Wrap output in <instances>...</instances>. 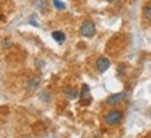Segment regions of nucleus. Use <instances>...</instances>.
<instances>
[{"label": "nucleus", "instance_id": "nucleus-1", "mask_svg": "<svg viewBox=\"0 0 151 138\" xmlns=\"http://www.w3.org/2000/svg\"><path fill=\"white\" fill-rule=\"evenodd\" d=\"M80 35L83 38H92L95 35V24L91 20H86L80 27Z\"/></svg>", "mask_w": 151, "mask_h": 138}, {"label": "nucleus", "instance_id": "nucleus-2", "mask_svg": "<svg viewBox=\"0 0 151 138\" xmlns=\"http://www.w3.org/2000/svg\"><path fill=\"white\" fill-rule=\"evenodd\" d=\"M122 119H123V113L120 110H116V109L108 112L105 114V123L108 126H116V124H119L122 122Z\"/></svg>", "mask_w": 151, "mask_h": 138}, {"label": "nucleus", "instance_id": "nucleus-3", "mask_svg": "<svg viewBox=\"0 0 151 138\" xmlns=\"http://www.w3.org/2000/svg\"><path fill=\"white\" fill-rule=\"evenodd\" d=\"M126 96H127V94H126L124 91H122V92H116V94H112V95L108 96V99H106V105H108V106H118V105H120V103L126 99Z\"/></svg>", "mask_w": 151, "mask_h": 138}, {"label": "nucleus", "instance_id": "nucleus-4", "mask_svg": "<svg viewBox=\"0 0 151 138\" xmlns=\"http://www.w3.org/2000/svg\"><path fill=\"white\" fill-rule=\"evenodd\" d=\"M95 67H97L98 73H101V74H102V73H105V71L111 67V61H109V59L101 56V57L97 59V61H95Z\"/></svg>", "mask_w": 151, "mask_h": 138}, {"label": "nucleus", "instance_id": "nucleus-5", "mask_svg": "<svg viewBox=\"0 0 151 138\" xmlns=\"http://www.w3.org/2000/svg\"><path fill=\"white\" fill-rule=\"evenodd\" d=\"M63 92H65V95L67 96L69 99H77V98L80 96L78 89H76V88H73V87H65Z\"/></svg>", "mask_w": 151, "mask_h": 138}, {"label": "nucleus", "instance_id": "nucleus-6", "mask_svg": "<svg viewBox=\"0 0 151 138\" xmlns=\"http://www.w3.org/2000/svg\"><path fill=\"white\" fill-rule=\"evenodd\" d=\"M52 38H53L56 42H59V43H62V42H65L66 41V35L62 31H53L52 32Z\"/></svg>", "mask_w": 151, "mask_h": 138}, {"label": "nucleus", "instance_id": "nucleus-7", "mask_svg": "<svg viewBox=\"0 0 151 138\" xmlns=\"http://www.w3.org/2000/svg\"><path fill=\"white\" fill-rule=\"evenodd\" d=\"M88 96H90V87H88L87 84H83L81 91H80V98L83 99V101H86Z\"/></svg>", "mask_w": 151, "mask_h": 138}, {"label": "nucleus", "instance_id": "nucleus-8", "mask_svg": "<svg viewBox=\"0 0 151 138\" xmlns=\"http://www.w3.org/2000/svg\"><path fill=\"white\" fill-rule=\"evenodd\" d=\"M39 85V78H32L27 82V89L28 91H35Z\"/></svg>", "mask_w": 151, "mask_h": 138}, {"label": "nucleus", "instance_id": "nucleus-9", "mask_svg": "<svg viewBox=\"0 0 151 138\" xmlns=\"http://www.w3.org/2000/svg\"><path fill=\"white\" fill-rule=\"evenodd\" d=\"M143 14H144V18H147L148 21H151V3H150V4H147L146 7H144Z\"/></svg>", "mask_w": 151, "mask_h": 138}, {"label": "nucleus", "instance_id": "nucleus-10", "mask_svg": "<svg viewBox=\"0 0 151 138\" xmlns=\"http://www.w3.org/2000/svg\"><path fill=\"white\" fill-rule=\"evenodd\" d=\"M53 6L58 9V10H65L66 9V4L63 1H60V0H53Z\"/></svg>", "mask_w": 151, "mask_h": 138}, {"label": "nucleus", "instance_id": "nucleus-11", "mask_svg": "<svg viewBox=\"0 0 151 138\" xmlns=\"http://www.w3.org/2000/svg\"><path fill=\"white\" fill-rule=\"evenodd\" d=\"M3 45H4V46H9V45H10V42H9V41H4V42H3Z\"/></svg>", "mask_w": 151, "mask_h": 138}, {"label": "nucleus", "instance_id": "nucleus-12", "mask_svg": "<svg viewBox=\"0 0 151 138\" xmlns=\"http://www.w3.org/2000/svg\"><path fill=\"white\" fill-rule=\"evenodd\" d=\"M106 1H115V0H106Z\"/></svg>", "mask_w": 151, "mask_h": 138}]
</instances>
